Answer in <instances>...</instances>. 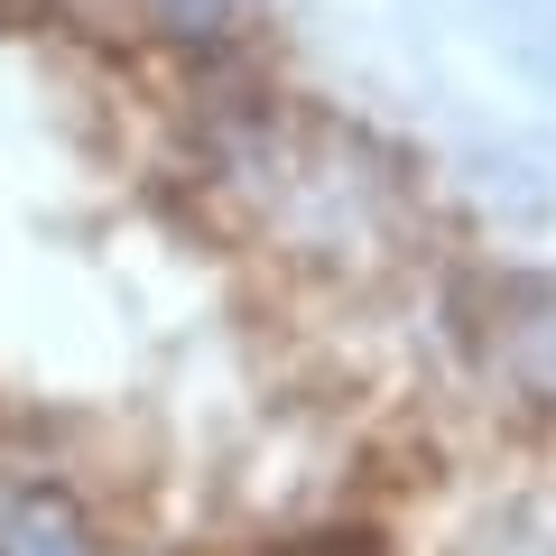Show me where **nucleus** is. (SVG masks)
I'll return each instance as SVG.
<instances>
[{"instance_id":"nucleus-1","label":"nucleus","mask_w":556,"mask_h":556,"mask_svg":"<svg viewBox=\"0 0 556 556\" xmlns=\"http://www.w3.org/2000/svg\"><path fill=\"white\" fill-rule=\"evenodd\" d=\"M0 556H102L93 519L56 482H0Z\"/></svg>"},{"instance_id":"nucleus-2","label":"nucleus","mask_w":556,"mask_h":556,"mask_svg":"<svg viewBox=\"0 0 556 556\" xmlns=\"http://www.w3.org/2000/svg\"><path fill=\"white\" fill-rule=\"evenodd\" d=\"M139 10H149V28L167 47H223L241 20V0H139Z\"/></svg>"}]
</instances>
